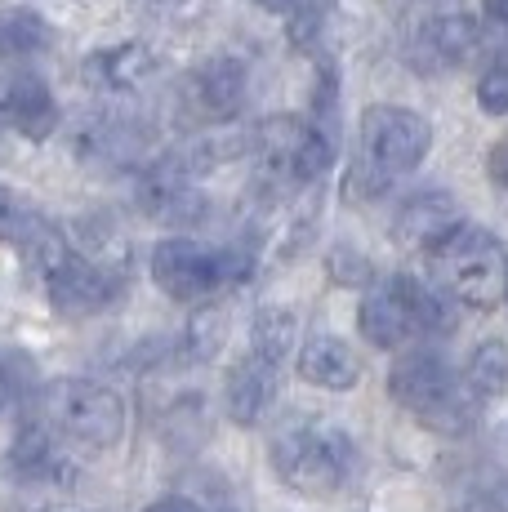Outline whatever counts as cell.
<instances>
[{"label": "cell", "mask_w": 508, "mask_h": 512, "mask_svg": "<svg viewBox=\"0 0 508 512\" xmlns=\"http://www.w3.org/2000/svg\"><path fill=\"white\" fill-rule=\"evenodd\" d=\"M272 468L290 490L308 499L339 495L357 468V446L344 428L312 415H295L272 432Z\"/></svg>", "instance_id": "obj_1"}, {"label": "cell", "mask_w": 508, "mask_h": 512, "mask_svg": "<svg viewBox=\"0 0 508 512\" xmlns=\"http://www.w3.org/2000/svg\"><path fill=\"white\" fill-rule=\"evenodd\" d=\"M433 147V125L397 103H375L357 125V183L370 196H384L410 170H419Z\"/></svg>", "instance_id": "obj_2"}, {"label": "cell", "mask_w": 508, "mask_h": 512, "mask_svg": "<svg viewBox=\"0 0 508 512\" xmlns=\"http://www.w3.org/2000/svg\"><path fill=\"white\" fill-rule=\"evenodd\" d=\"M254 254L241 245H205L192 236H170L152 250V281L174 303H210L223 290L250 281Z\"/></svg>", "instance_id": "obj_3"}, {"label": "cell", "mask_w": 508, "mask_h": 512, "mask_svg": "<svg viewBox=\"0 0 508 512\" xmlns=\"http://www.w3.org/2000/svg\"><path fill=\"white\" fill-rule=\"evenodd\" d=\"M433 254L437 285L473 312H495L508 299V254L500 236L486 228H459Z\"/></svg>", "instance_id": "obj_4"}, {"label": "cell", "mask_w": 508, "mask_h": 512, "mask_svg": "<svg viewBox=\"0 0 508 512\" xmlns=\"http://www.w3.org/2000/svg\"><path fill=\"white\" fill-rule=\"evenodd\" d=\"M388 392L402 410H410L419 423H428L433 432H468L473 423V401H468L464 383L455 379V370L437 357L433 348H410L393 361L388 370Z\"/></svg>", "instance_id": "obj_5"}, {"label": "cell", "mask_w": 508, "mask_h": 512, "mask_svg": "<svg viewBox=\"0 0 508 512\" xmlns=\"http://www.w3.org/2000/svg\"><path fill=\"white\" fill-rule=\"evenodd\" d=\"M41 410H45L50 432L76 441V446H90V450L116 446L121 432H125V401L116 397L107 383L76 379V374L45 383Z\"/></svg>", "instance_id": "obj_6"}, {"label": "cell", "mask_w": 508, "mask_h": 512, "mask_svg": "<svg viewBox=\"0 0 508 512\" xmlns=\"http://www.w3.org/2000/svg\"><path fill=\"white\" fill-rule=\"evenodd\" d=\"M250 152L277 187L321 183L330 161H335L330 134L317 121H304V116H268V121H259L250 134Z\"/></svg>", "instance_id": "obj_7"}, {"label": "cell", "mask_w": 508, "mask_h": 512, "mask_svg": "<svg viewBox=\"0 0 508 512\" xmlns=\"http://www.w3.org/2000/svg\"><path fill=\"white\" fill-rule=\"evenodd\" d=\"M45 277V294L58 312L67 317H94V312L112 308L116 299L125 294V277L116 268H107L99 259H85L67 245V254L54 263V268L41 272Z\"/></svg>", "instance_id": "obj_8"}, {"label": "cell", "mask_w": 508, "mask_h": 512, "mask_svg": "<svg viewBox=\"0 0 508 512\" xmlns=\"http://www.w3.org/2000/svg\"><path fill=\"white\" fill-rule=\"evenodd\" d=\"M246 90H250V72L241 58H205L197 72H188L183 81V112L201 125H223L241 112L246 103Z\"/></svg>", "instance_id": "obj_9"}, {"label": "cell", "mask_w": 508, "mask_h": 512, "mask_svg": "<svg viewBox=\"0 0 508 512\" xmlns=\"http://www.w3.org/2000/svg\"><path fill=\"white\" fill-rule=\"evenodd\" d=\"M459 228H464L459 201L451 192H437V187L406 196L393 219V236L402 245H415V250H437V245H442L446 236H455Z\"/></svg>", "instance_id": "obj_10"}, {"label": "cell", "mask_w": 508, "mask_h": 512, "mask_svg": "<svg viewBox=\"0 0 508 512\" xmlns=\"http://www.w3.org/2000/svg\"><path fill=\"white\" fill-rule=\"evenodd\" d=\"M0 121L32 143L50 139L54 125H58V107H54L50 85H45L36 72L5 76V81H0Z\"/></svg>", "instance_id": "obj_11"}, {"label": "cell", "mask_w": 508, "mask_h": 512, "mask_svg": "<svg viewBox=\"0 0 508 512\" xmlns=\"http://www.w3.org/2000/svg\"><path fill=\"white\" fill-rule=\"evenodd\" d=\"M152 72H156V54L143 41L94 49L81 63V81L99 94H130V90H139Z\"/></svg>", "instance_id": "obj_12"}, {"label": "cell", "mask_w": 508, "mask_h": 512, "mask_svg": "<svg viewBox=\"0 0 508 512\" xmlns=\"http://www.w3.org/2000/svg\"><path fill=\"white\" fill-rule=\"evenodd\" d=\"M357 330L366 343H375V348H402V343L415 334V321H410V308L402 299V285L397 277L370 285L366 294H361V308H357Z\"/></svg>", "instance_id": "obj_13"}, {"label": "cell", "mask_w": 508, "mask_h": 512, "mask_svg": "<svg viewBox=\"0 0 508 512\" xmlns=\"http://www.w3.org/2000/svg\"><path fill=\"white\" fill-rule=\"evenodd\" d=\"M9 477L32 481V486H58V481H72V464L58 450L50 423H23L9 446Z\"/></svg>", "instance_id": "obj_14"}, {"label": "cell", "mask_w": 508, "mask_h": 512, "mask_svg": "<svg viewBox=\"0 0 508 512\" xmlns=\"http://www.w3.org/2000/svg\"><path fill=\"white\" fill-rule=\"evenodd\" d=\"M277 383H281V370L246 352V357L232 366L228 388H223V401H228V419L241 423V428H254V423L268 415L272 401H277Z\"/></svg>", "instance_id": "obj_15"}, {"label": "cell", "mask_w": 508, "mask_h": 512, "mask_svg": "<svg viewBox=\"0 0 508 512\" xmlns=\"http://www.w3.org/2000/svg\"><path fill=\"white\" fill-rule=\"evenodd\" d=\"M299 374L321 392H348L361 379V357L339 334H312L299 343Z\"/></svg>", "instance_id": "obj_16"}, {"label": "cell", "mask_w": 508, "mask_h": 512, "mask_svg": "<svg viewBox=\"0 0 508 512\" xmlns=\"http://www.w3.org/2000/svg\"><path fill=\"white\" fill-rule=\"evenodd\" d=\"M482 49V27L468 14H437L419 27L415 54L428 67H464Z\"/></svg>", "instance_id": "obj_17"}, {"label": "cell", "mask_w": 508, "mask_h": 512, "mask_svg": "<svg viewBox=\"0 0 508 512\" xmlns=\"http://www.w3.org/2000/svg\"><path fill=\"white\" fill-rule=\"evenodd\" d=\"M299 348V317L286 303H268L254 312L250 321V357L268 361V366H286V357Z\"/></svg>", "instance_id": "obj_18"}, {"label": "cell", "mask_w": 508, "mask_h": 512, "mask_svg": "<svg viewBox=\"0 0 508 512\" xmlns=\"http://www.w3.org/2000/svg\"><path fill=\"white\" fill-rule=\"evenodd\" d=\"M397 285H402V299L410 308V321H415V334L442 339V334L455 330V299L442 290V285H424L419 277H410V272H402Z\"/></svg>", "instance_id": "obj_19"}, {"label": "cell", "mask_w": 508, "mask_h": 512, "mask_svg": "<svg viewBox=\"0 0 508 512\" xmlns=\"http://www.w3.org/2000/svg\"><path fill=\"white\" fill-rule=\"evenodd\" d=\"M464 392L473 406L500 401L508 392V343L504 339H486L473 348V357L464 366Z\"/></svg>", "instance_id": "obj_20"}, {"label": "cell", "mask_w": 508, "mask_h": 512, "mask_svg": "<svg viewBox=\"0 0 508 512\" xmlns=\"http://www.w3.org/2000/svg\"><path fill=\"white\" fill-rule=\"evenodd\" d=\"M50 49V23L36 9H0V58H32Z\"/></svg>", "instance_id": "obj_21"}, {"label": "cell", "mask_w": 508, "mask_h": 512, "mask_svg": "<svg viewBox=\"0 0 508 512\" xmlns=\"http://www.w3.org/2000/svg\"><path fill=\"white\" fill-rule=\"evenodd\" d=\"M36 388H41L36 361L27 357L23 348H9V343H0V401H9V406H23V401H32Z\"/></svg>", "instance_id": "obj_22"}, {"label": "cell", "mask_w": 508, "mask_h": 512, "mask_svg": "<svg viewBox=\"0 0 508 512\" xmlns=\"http://www.w3.org/2000/svg\"><path fill=\"white\" fill-rule=\"evenodd\" d=\"M259 5L286 18L290 41L295 45H312L321 32V23H326V14L335 9V0H259Z\"/></svg>", "instance_id": "obj_23"}, {"label": "cell", "mask_w": 508, "mask_h": 512, "mask_svg": "<svg viewBox=\"0 0 508 512\" xmlns=\"http://www.w3.org/2000/svg\"><path fill=\"white\" fill-rule=\"evenodd\" d=\"M36 219H41V210L27 196H18L14 187H0V245H23Z\"/></svg>", "instance_id": "obj_24"}, {"label": "cell", "mask_w": 508, "mask_h": 512, "mask_svg": "<svg viewBox=\"0 0 508 512\" xmlns=\"http://www.w3.org/2000/svg\"><path fill=\"white\" fill-rule=\"evenodd\" d=\"M477 107L486 116H508V54H495L477 81Z\"/></svg>", "instance_id": "obj_25"}, {"label": "cell", "mask_w": 508, "mask_h": 512, "mask_svg": "<svg viewBox=\"0 0 508 512\" xmlns=\"http://www.w3.org/2000/svg\"><path fill=\"white\" fill-rule=\"evenodd\" d=\"M370 277H375V272H370V263L361 259L353 245H339V250L330 254V281L335 285H361Z\"/></svg>", "instance_id": "obj_26"}, {"label": "cell", "mask_w": 508, "mask_h": 512, "mask_svg": "<svg viewBox=\"0 0 508 512\" xmlns=\"http://www.w3.org/2000/svg\"><path fill=\"white\" fill-rule=\"evenodd\" d=\"M486 170H491V179L508 187V134H500V143L491 147V156H486Z\"/></svg>", "instance_id": "obj_27"}, {"label": "cell", "mask_w": 508, "mask_h": 512, "mask_svg": "<svg viewBox=\"0 0 508 512\" xmlns=\"http://www.w3.org/2000/svg\"><path fill=\"white\" fill-rule=\"evenodd\" d=\"M482 14H486V23L500 27L508 36V0H482Z\"/></svg>", "instance_id": "obj_28"}, {"label": "cell", "mask_w": 508, "mask_h": 512, "mask_svg": "<svg viewBox=\"0 0 508 512\" xmlns=\"http://www.w3.org/2000/svg\"><path fill=\"white\" fill-rule=\"evenodd\" d=\"M143 512H201L192 499H183V495H165V499H156V504H148Z\"/></svg>", "instance_id": "obj_29"}, {"label": "cell", "mask_w": 508, "mask_h": 512, "mask_svg": "<svg viewBox=\"0 0 508 512\" xmlns=\"http://www.w3.org/2000/svg\"><path fill=\"white\" fill-rule=\"evenodd\" d=\"M459 512H500V508H495L491 499H468V504L459 508Z\"/></svg>", "instance_id": "obj_30"}, {"label": "cell", "mask_w": 508, "mask_h": 512, "mask_svg": "<svg viewBox=\"0 0 508 512\" xmlns=\"http://www.w3.org/2000/svg\"><path fill=\"white\" fill-rule=\"evenodd\" d=\"M45 512H81V508H45Z\"/></svg>", "instance_id": "obj_31"}, {"label": "cell", "mask_w": 508, "mask_h": 512, "mask_svg": "<svg viewBox=\"0 0 508 512\" xmlns=\"http://www.w3.org/2000/svg\"><path fill=\"white\" fill-rule=\"evenodd\" d=\"M0 130H5V121H0Z\"/></svg>", "instance_id": "obj_32"}]
</instances>
